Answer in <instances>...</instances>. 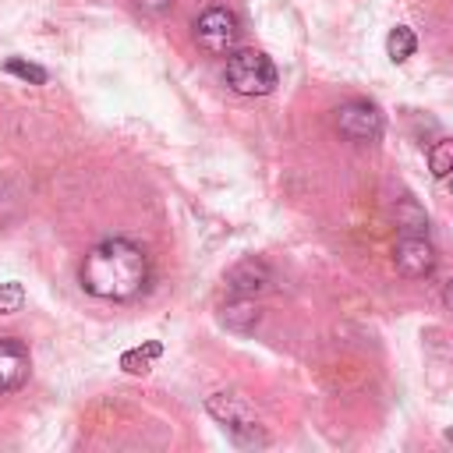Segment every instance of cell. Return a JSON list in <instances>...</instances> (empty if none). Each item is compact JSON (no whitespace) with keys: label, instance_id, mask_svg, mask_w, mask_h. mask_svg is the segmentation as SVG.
Returning a JSON list of instances; mask_svg holds the SVG:
<instances>
[{"label":"cell","instance_id":"1","mask_svg":"<svg viewBox=\"0 0 453 453\" xmlns=\"http://www.w3.org/2000/svg\"><path fill=\"white\" fill-rule=\"evenodd\" d=\"M78 280L85 294L103 301H131L149 287V255L127 237H106L81 258Z\"/></svg>","mask_w":453,"mask_h":453},{"label":"cell","instance_id":"2","mask_svg":"<svg viewBox=\"0 0 453 453\" xmlns=\"http://www.w3.org/2000/svg\"><path fill=\"white\" fill-rule=\"evenodd\" d=\"M205 411L230 432V439L237 442V446H269V435L262 432V425H258V418H255V411H251V403L241 396V393H212L209 400H205Z\"/></svg>","mask_w":453,"mask_h":453},{"label":"cell","instance_id":"3","mask_svg":"<svg viewBox=\"0 0 453 453\" xmlns=\"http://www.w3.org/2000/svg\"><path fill=\"white\" fill-rule=\"evenodd\" d=\"M226 85L237 96H269L276 88V64L262 50H234L226 57Z\"/></svg>","mask_w":453,"mask_h":453},{"label":"cell","instance_id":"4","mask_svg":"<svg viewBox=\"0 0 453 453\" xmlns=\"http://www.w3.org/2000/svg\"><path fill=\"white\" fill-rule=\"evenodd\" d=\"M195 39L205 53L212 57H230L237 50V39H241V21L234 11L226 7H209L198 14L195 21Z\"/></svg>","mask_w":453,"mask_h":453},{"label":"cell","instance_id":"5","mask_svg":"<svg viewBox=\"0 0 453 453\" xmlns=\"http://www.w3.org/2000/svg\"><path fill=\"white\" fill-rule=\"evenodd\" d=\"M382 127H386L382 110L368 99H347L336 106V131L347 142H375L382 134Z\"/></svg>","mask_w":453,"mask_h":453},{"label":"cell","instance_id":"6","mask_svg":"<svg viewBox=\"0 0 453 453\" xmlns=\"http://www.w3.org/2000/svg\"><path fill=\"white\" fill-rule=\"evenodd\" d=\"M393 262L403 276L421 280V276H432V269H435V248L428 244L425 234H400V241L393 248Z\"/></svg>","mask_w":453,"mask_h":453},{"label":"cell","instance_id":"7","mask_svg":"<svg viewBox=\"0 0 453 453\" xmlns=\"http://www.w3.org/2000/svg\"><path fill=\"white\" fill-rule=\"evenodd\" d=\"M28 368H32L28 347L14 336H0V396L21 389L28 379Z\"/></svg>","mask_w":453,"mask_h":453},{"label":"cell","instance_id":"8","mask_svg":"<svg viewBox=\"0 0 453 453\" xmlns=\"http://www.w3.org/2000/svg\"><path fill=\"white\" fill-rule=\"evenodd\" d=\"M273 283V269L262 258H241L234 269H226V287L241 297H255Z\"/></svg>","mask_w":453,"mask_h":453},{"label":"cell","instance_id":"9","mask_svg":"<svg viewBox=\"0 0 453 453\" xmlns=\"http://www.w3.org/2000/svg\"><path fill=\"white\" fill-rule=\"evenodd\" d=\"M258 319H262V311H258L255 297H241V294H234V301H226L219 311V322L234 333H251L258 326Z\"/></svg>","mask_w":453,"mask_h":453},{"label":"cell","instance_id":"10","mask_svg":"<svg viewBox=\"0 0 453 453\" xmlns=\"http://www.w3.org/2000/svg\"><path fill=\"white\" fill-rule=\"evenodd\" d=\"M159 354H163V343H159V340H149V343H142V347L124 350V354H120V368L131 372V375H145Z\"/></svg>","mask_w":453,"mask_h":453},{"label":"cell","instance_id":"11","mask_svg":"<svg viewBox=\"0 0 453 453\" xmlns=\"http://www.w3.org/2000/svg\"><path fill=\"white\" fill-rule=\"evenodd\" d=\"M414 50H418V35H414L407 25L389 28V35H386V53H389L393 64H403L407 57H414Z\"/></svg>","mask_w":453,"mask_h":453},{"label":"cell","instance_id":"12","mask_svg":"<svg viewBox=\"0 0 453 453\" xmlns=\"http://www.w3.org/2000/svg\"><path fill=\"white\" fill-rule=\"evenodd\" d=\"M428 170L432 177L446 180L453 173V138H439L432 149H428Z\"/></svg>","mask_w":453,"mask_h":453},{"label":"cell","instance_id":"13","mask_svg":"<svg viewBox=\"0 0 453 453\" xmlns=\"http://www.w3.org/2000/svg\"><path fill=\"white\" fill-rule=\"evenodd\" d=\"M4 71L14 74V78H21V81H28V85H46V78H50L39 64L21 60V57H7V60H4Z\"/></svg>","mask_w":453,"mask_h":453},{"label":"cell","instance_id":"14","mask_svg":"<svg viewBox=\"0 0 453 453\" xmlns=\"http://www.w3.org/2000/svg\"><path fill=\"white\" fill-rule=\"evenodd\" d=\"M396 226H400L403 234H425L428 219H425V212H421L411 198H403V202L396 205Z\"/></svg>","mask_w":453,"mask_h":453},{"label":"cell","instance_id":"15","mask_svg":"<svg viewBox=\"0 0 453 453\" xmlns=\"http://www.w3.org/2000/svg\"><path fill=\"white\" fill-rule=\"evenodd\" d=\"M21 304H25V287L21 283H0V315H14V311H21Z\"/></svg>","mask_w":453,"mask_h":453},{"label":"cell","instance_id":"16","mask_svg":"<svg viewBox=\"0 0 453 453\" xmlns=\"http://www.w3.org/2000/svg\"><path fill=\"white\" fill-rule=\"evenodd\" d=\"M138 7H142L145 14H152V18H159V14H166V11L173 7V0H138Z\"/></svg>","mask_w":453,"mask_h":453},{"label":"cell","instance_id":"17","mask_svg":"<svg viewBox=\"0 0 453 453\" xmlns=\"http://www.w3.org/2000/svg\"><path fill=\"white\" fill-rule=\"evenodd\" d=\"M442 301H446V308H449V311H453V280H449V283H446V290H442Z\"/></svg>","mask_w":453,"mask_h":453},{"label":"cell","instance_id":"18","mask_svg":"<svg viewBox=\"0 0 453 453\" xmlns=\"http://www.w3.org/2000/svg\"><path fill=\"white\" fill-rule=\"evenodd\" d=\"M446 180H449V188H453V173H449V177H446Z\"/></svg>","mask_w":453,"mask_h":453}]
</instances>
